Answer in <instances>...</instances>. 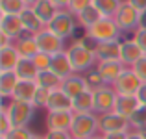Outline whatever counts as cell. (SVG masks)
Returning a JSON list of instances; mask_svg holds the SVG:
<instances>
[{
	"instance_id": "obj_34",
	"label": "cell",
	"mask_w": 146,
	"mask_h": 139,
	"mask_svg": "<svg viewBox=\"0 0 146 139\" xmlns=\"http://www.w3.org/2000/svg\"><path fill=\"white\" fill-rule=\"evenodd\" d=\"M50 89H44V87H37V93H35V98H33V106L37 110H46L48 106V100H50Z\"/></svg>"
},
{
	"instance_id": "obj_45",
	"label": "cell",
	"mask_w": 146,
	"mask_h": 139,
	"mask_svg": "<svg viewBox=\"0 0 146 139\" xmlns=\"http://www.w3.org/2000/svg\"><path fill=\"white\" fill-rule=\"evenodd\" d=\"M137 98H139V102L141 104H146V82L141 86V89H139V93H137Z\"/></svg>"
},
{
	"instance_id": "obj_31",
	"label": "cell",
	"mask_w": 146,
	"mask_h": 139,
	"mask_svg": "<svg viewBox=\"0 0 146 139\" xmlns=\"http://www.w3.org/2000/svg\"><path fill=\"white\" fill-rule=\"evenodd\" d=\"M26 7L24 0H0V15H21Z\"/></svg>"
},
{
	"instance_id": "obj_5",
	"label": "cell",
	"mask_w": 146,
	"mask_h": 139,
	"mask_svg": "<svg viewBox=\"0 0 146 139\" xmlns=\"http://www.w3.org/2000/svg\"><path fill=\"white\" fill-rule=\"evenodd\" d=\"M115 22L120 28L122 33H135L137 30L143 26V13L137 11L133 6H129L124 0V4L120 6L117 17H115Z\"/></svg>"
},
{
	"instance_id": "obj_10",
	"label": "cell",
	"mask_w": 146,
	"mask_h": 139,
	"mask_svg": "<svg viewBox=\"0 0 146 139\" xmlns=\"http://www.w3.org/2000/svg\"><path fill=\"white\" fill-rule=\"evenodd\" d=\"M35 41L37 45H39V50L44 54H48V56H56V54L63 52L65 48V39H61V37H57L56 33H52L48 28H44L43 32H39L35 35Z\"/></svg>"
},
{
	"instance_id": "obj_1",
	"label": "cell",
	"mask_w": 146,
	"mask_h": 139,
	"mask_svg": "<svg viewBox=\"0 0 146 139\" xmlns=\"http://www.w3.org/2000/svg\"><path fill=\"white\" fill-rule=\"evenodd\" d=\"M94 46H96V43L91 41L89 37L85 35V37L76 39L74 43L67 48V54H68V57H70V63H72L74 72L83 74V72L93 71V69L98 65L96 54H94Z\"/></svg>"
},
{
	"instance_id": "obj_41",
	"label": "cell",
	"mask_w": 146,
	"mask_h": 139,
	"mask_svg": "<svg viewBox=\"0 0 146 139\" xmlns=\"http://www.w3.org/2000/svg\"><path fill=\"white\" fill-rule=\"evenodd\" d=\"M44 139H74V137L70 136V132H50V130H46Z\"/></svg>"
},
{
	"instance_id": "obj_8",
	"label": "cell",
	"mask_w": 146,
	"mask_h": 139,
	"mask_svg": "<svg viewBox=\"0 0 146 139\" xmlns=\"http://www.w3.org/2000/svg\"><path fill=\"white\" fill-rule=\"evenodd\" d=\"M118 93L115 91L113 86H104L98 91H94V113L96 115H106L115 111Z\"/></svg>"
},
{
	"instance_id": "obj_27",
	"label": "cell",
	"mask_w": 146,
	"mask_h": 139,
	"mask_svg": "<svg viewBox=\"0 0 146 139\" xmlns=\"http://www.w3.org/2000/svg\"><path fill=\"white\" fill-rule=\"evenodd\" d=\"M102 19H104L102 13H100L96 7H94V4H93V6H89L87 9H83L80 15H76V21H78V24L82 26L85 32H87L89 28H93V26L96 24L98 21H102Z\"/></svg>"
},
{
	"instance_id": "obj_21",
	"label": "cell",
	"mask_w": 146,
	"mask_h": 139,
	"mask_svg": "<svg viewBox=\"0 0 146 139\" xmlns=\"http://www.w3.org/2000/svg\"><path fill=\"white\" fill-rule=\"evenodd\" d=\"M37 82H30V80H21L15 87L11 98L13 100H22V102H32L35 98V93H37Z\"/></svg>"
},
{
	"instance_id": "obj_49",
	"label": "cell",
	"mask_w": 146,
	"mask_h": 139,
	"mask_svg": "<svg viewBox=\"0 0 146 139\" xmlns=\"http://www.w3.org/2000/svg\"><path fill=\"white\" fill-rule=\"evenodd\" d=\"M32 139H44V136H37V134H33Z\"/></svg>"
},
{
	"instance_id": "obj_30",
	"label": "cell",
	"mask_w": 146,
	"mask_h": 139,
	"mask_svg": "<svg viewBox=\"0 0 146 139\" xmlns=\"http://www.w3.org/2000/svg\"><path fill=\"white\" fill-rule=\"evenodd\" d=\"M37 86L39 87H44V89H50V91H56V89H59L61 87V82L63 80L59 78L57 74H54L52 71H43V72H39L37 74Z\"/></svg>"
},
{
	"instance_id": "obj_42",
	"label": "cell",
	"mask_w": 146,
	"mask_h": 139,
	"mask_svg": "<svg viewBox=\"0 0 146 139\" xmlns=\"http://www.w3.org/2000/svg\"><path fill=\"white\" fill-rule=\"evenodd\" d=\"M126 2H128L129 6H133L137 11H141V13L146 11V0H126Z\"/></svg>"
},
{
	"instance_id": "obj_47",
	"label": "cell",
	"mask_w": 146,
	"mask_h": 139,
	"mask_svg": "<svg viewBox=\"0 0 146 139\" xmlns=\"http://www.w3.org/2000/svg\"><path fill=\"white\" fill-rule=\"evenodd\" d=\"M52 2L56 4L59 9H67V7H68V2H70V0H52Z\"/></svg>"
},
{
	"instance_id": "obj_38",
	"label": "cell",
	"mask_w": 146,
	"mask_h": 139,
	"mask_svg": "<svg viewBox=\"0 0 146 139\" xmlns=\"http://www.w3.org/2000/svg\"><path fill=\"white\" fill-rule=\"evenodd\" d=\"M11 130H13V124H11L6 110H2V111H0V136H7Z\"/></svg>"
},
{
	"instance_id": "obj_40",
	"label": "cell",
	"mask_w": 146,
	"mask_h": 139,
	"mask_svg": "<svg viewBox=\"0 0 146 139\" xmlns=\"http://www.w3.org/2000/svg\"><path fill=\"white\" fill-rule=\"evenodd\" d=\"M131 69L137 72V76H139V78L143 80V82H146V54H144L143 57H141L139 61H137L135 65H133Z\"/></svg>"
},
{
	"instance_id": "obj_22",
	"label": "cell",
	"mask_w": 146,
	"mask_h": 139,
	"mask_svg": "<svg viewBox=\"0 0 146 139\" xmlns=\"http://www.w3.org/2000/svg\"><path fill=\"white\" fill-rule=\"evenodd\" d=\"M139 106H141V102H139V98H137V95H133V96L131 95H118L117 104H115V111L129 119L139 110Z\"/></svg>"
},
{
	"instance_id": "obj_39",
	"label": "cell",
	"mask_w": 146,
	"mask_h": 139,
	"mask_svg": "<svg viewBox=\"0 0 146 139\" xmlns=\"http://www.w3.org/2000/svg\"><path fill=\"white\" fill-rule=\"evenodd\" d=\"M133 39H135V43L141 46V50L146 54V26H141V28L133 33Z\"/></svg>"
},
{
	"instance_id": "obj_35",
	"label": "cell",
	"mask_w": 146,
	"mask_h": 139,
	"mask_svg": "<svg viewBox=\"0 0 146 139\" xmlns=\"http://www.w3.org/2000/svg\"><path fill=\"white\" fill-rule=\"evenodd\" d=\"M33 63H35L37 71L43 72V71H50V65H52V56H48V54L44 52H39L35 57H33Z\"/></svg>"
},
{
	"instance_id": "obj_20",
	"label": "cell",
	"mask_w": 146,
	"mask_h": 139,
	"mask_svg": "<svg viewBox=\"0 0 146 139\" xmlns=\"http://www.w3.org/2000/svg\"><path fill=\"white\" fill-rule=\"evenodd\" d=\"M21 21H22V26H24V32L32 33V35H37L39 32H43V30L46 28V24L37 17V13L33 11V7H26V9L22 11Z\"/></svg>"
},
{
	"instance_id": "obj_11",
	"label": "cell",
	"mask_w": 146,
	"mask_h": 139,
	"mask_svg": "<svg viewBox=\"0 0 146 139\" xmlns=\"http://www.w3.org/2000/svg\"><path fill=\"white\" fill-rule=\"evenodd\" d=\"M74 111H46L44 124L50 132H70Z\"/></svg>"
},
{
	"instance_id": "obj_33",
	"label": "cell",
	"mask_w": 146,
	"mask_h": 139,
	"mask_svg": "<svg viewBox=\"0 0 146 139\" xmlns=\"http://www.w3.org/2000/svg\"><path fill=\"white\" fill-rule=\"evenodd\" d=\"M85 80H87V86H89L91 91H98L100 87L106 86V82H104V78L100 76V72L96 71V67H94L93 71L85 72Z\"/></svg>"
},
{
	"instance_id": "obj_48",
	"label": "cell",
	"mask_w": 146,
	"mask_h": 139,
	"mask_svg": "<svg viewBox=\"0 0 146 139\" xmlns=\"http://www.w3.org/2000/svg\"><path fill=\"white\" fill-rule=\"evenodd\" d=\"M24 2L28 4V7H33V6H35L37 2H41V0H24Z\"/></svg>"
},
{
	"instance_id": "obj_25",
	"label": "cell",
	"mask_w": 146,
	"mask_h": 139,
	"mask_svg": "<svg viewBox=\"0 0 146 139\" xmlns=\"http://www.w3.org/2000/svg\"><path fill=\"white\" fill-rule=\"evenodd\" d=\"M19 82H21V78L15 71H0V95L4 98H11Z\"/></svg>"
},
{
	"instance_id": "obj_16",
	"label": "cell",
	"mask_w": 146,
	"mask_h": 139,
	"mask_svg": "<svg viewBox=\"0 0 146 139\" xmlns=\"http://www.w3.org/2000/svg\"><path fill=\"white\" fill-rule=\"evenodd\" d=\"M61 89L67 93L70 98H76L78 95H82L83 91L89 89L87 80H85V74H78V72L70 74L68 78H65L63 82H61Z\"/></svg>"
},
{
	"instance_id": "obj_3",
	"label": "cell",
	"mask_w": 146,
	"mask_h": 139,
	"mask_svg": "<svg viewBox=\"0 0 146 139\" xmlns=\"http://www.w3.org/2000/svg\"><path fill=\"white\" fill-rule=\"evenodd\" d=\"M100 132V117L96 113H74L70 136L74 139H91Z\"/></svg>"
},
{
	"instance_id": "obj_51",
	"label": "cell",
	"mask_w": 146,
	"mask_h": 139,
	"mask_svg": "<svg viewBox=\"0 0 146 139\" xmlns=\"http://www.w3.org/2000/svg\"><path fill=\"white\" fill-rule=\"evenodd\" d=\"M91 139H104V136H94V137H91Z\"/></svg>"
},
{
	"instance_id": "obj_50",
	"label": "cell",
	"mask_w": 146,
	"mask_h": 139,
	"mask_svg": "<svg viewBox=\"0 0 146 139\" xmlns=\"http://www.w3.org/2000/svg\"><path fill=\"white\" fill-rule=\"evenodd\" d=\"M143 26H146V11L143 13Z\"/></svg>"
},
{
	"instance_id": "obj_19",
	"label": "cell",
	"mask_w": 146,
	"mask_h": 139,
	"mask_svg": "<svg viewBox=\"0 0 146 139\" xmlns=\"http://www.w3.org/2000/svg\"><path fill=\"white\" fill-rule=\"evenodd\" d=\"M46 111H72V98L59 87L50 93Z\"/></svg>"
},
{
	"instance_id": "obj_18",
	"label": "cell",
	"mask_w": 146,
	"mask_h": 139,
	"mask_svg": "<svg viewBox=\"0 0 146 139\" xmlns=\"http://www.w3.org/2000/svg\"><path fill=\"white\" fill-rule=\"evenodd\" d=\"M50 71H52L54 74H57L61 80H65V78H68L70 74H74V69H72V63H70V57H68L67 50H63V52L52 56Z\"/></svg>"
},
{
	"instance_id": "obj_46",
	"label": "cell",
	"mask_w": 146,
	"mask_h": 139,
	"mask_svg": "<svg viewBox=\"0 0 146 139\" xmlns=\"http://www.w3.org/2000/svg\"><path fill=\"white\" fill-rule=\"evenodd\" d=\"M9 45H13V41H11L9 37L6 35V33L0 32V48H4V46H9Z\"/></svg>"
},
{
	"instance_id": "obj_15",
	"label": "cell",
	"mask_w": 146,
	"mask_h": 139,
	"mask_svg": "<svg viewBox=\"0 0 146 139\" xmlns=\"http://www.w3.org/2000/svg\"><path fill=\"white\" fill-rule=\"evenodd\" d=\"M120 48H122V39L106 41V43H96L94 54H96L98 61H113L120 59Z\"/></svg>"
},
{
	"instance_id": "obj_43",
	"label": "cell",
	"mask_w": 146,
	"mask_h": 139,
	"mask_svg": "<svg viewBox=\"0 0 146 139\" xmlns=\"http://www.w3.org/2000/svg\"><path fill=\"white\" fill-rule=\"evenodd\" d=\"M129 132H117V134H107L104 136V139H128Z\"/></svg>"
},
{
	"instance_id": "obj_24",
	"label": "cell",
	"mask_w": 146,
	"mask_h": 139,
	"mask_svg": "<svg viewBox=\"0 0 146 139\" xmlns=\"http://www.w3.org/2000/svg\"><path fill=\"white\" fill-rule=\"evenodd\" d=\"M72 111L74 113H93L94 111V91L87 89L76 98H72Z\"/></svg>"
},
{
	"instance_id": "obj_44",
	"label": "cell",
	"mask_w": 146,
	"mask_h": 139,
	"mask_svg": "<svg viewBox=\"0 0 146 139\" xmlns=\"http://www.w3.org/2000/svg\"><path fill=\"white\" fill-rule=\"evenodd\" d=\"M128 139H146V130H129V137Z\"/></svg>"
},
{
	"instance_id": "obj_7",
	"label": "cell",
	"mask_w": 146,
	"mask_h": 139,
	"mask_svg": "<svg viewBox=\"0 0 146 139\" xmlns=\"http://www.w3.org/2000/svg\"><path fill=\"white\" fill-rule=\"evenodd\" d=\"M100 117V134L107 136V134H117V132H129L131 124H129V119L124 115L117 113V111H111L106 115H98Z\"/></svg>"
},
{
	"instance_id": "obj_37",
	"label": "cell",
	"mask_w": 146,
	"mask_h": 139,
	"mask_svg": "<svg viewBox=\"0 0 146 139\" xmlns=\"http://www.w3.org/2000/svg\"><path fill=\"white\" fill-rule=\"evenodd\" d=\"M33 132H30V128H13L7 136H2L4 139H32Z\"/></svg>"
},
{
	"instance_id": "obj_2",
	"label": "cell",
	"mask_w": 146,
	"mask_h": 139,
	"mask_svg": "<svg viewBox=\"0 0 146 139\" xmlns=\"http://www.w3.org/2000/svg\"><path fill=\"white\" fill-rule=\"evenodd\" d=\"M2 110H6L13 128H26V126H30V122L33 121L37 108L33 106L32 102H22V100L9 98V104L4 106Z\"/></svg>"
},
{
	"instance_id": "obj_52",
	"label": "cell",
	"mask_w": 146,
	"mask_h": 139,
	"mask_svg": "<svg viewBox=\"0 0 146 139\" xmlns=\"http://www.w3.org/2000/svg\"><path fill=\"white\" fill-rule=\"evenodd\" d=\"M0 139H4V137H2V136H0Z\"/></svg>"
},
{
	"instance_id": "obj_26",
	"label": "cell",
	"mask_w": 146,
	"mask_h": 139,
	"mask_svg": "<svg viewBox=\"0 0 146 139\" xmlns=\"http://www.w3.org/2000/svg\"><path fill=\"white\" fill-rule=\"evenodd\" d=\"M33 11L37 13V17L41 19V21L44 22V24H50V21H52L54 17L57 15V11H59V7L56 6V4L52 2V0H41V2H37L35 6H33Z\"/></svg>"
},
{
	"instance_id": "obj_14",
	"label": "cell",
	"mask_w": 146,
	"mask_h": 139,
	"mask_svg": "<svg viewBox=\"0 0 146 139\" xmlns=\"http://www.w3.org/2000/svg\"><path fill=\"white\" fill-rule=\"evenodd\" d=\"M144 56V52L141 50V46L135 43L133 37L129 39H122V48H120V61L126 67H133L141 57Z\"/></svg>"
},
{
	"instance_id": "obj_13",
	"label": "cell",
	"mask_w": 146,
	"mask_h": 139,
	"mask_svg": "<svg viewBox=\"0 0 146 139\" xmlns=\"http://www.w3.org/2000/svg\"><path fill=\"white\" fill-rule=\"evenodd\" d=\"M0 32L6 33L15 43L24 33V26H22L21 15H0Z\"/></svg>"
},
{
	"instance_id": "obj_9",
	"label": "cell",
	"mask_w": 146,
	"mask_h": 139,
	"mask_svg": "<svg viewBox=\"0 0 146 139\" xmlns=\"http://www.w3.org/2000/svg\"><path fill=\"white\" fill-rule=\"evenodd\" d=\"M143 80L137 76V72L133 71L131 67H126L124 72H122L120 76H118V80L113 84L115 91L118 93V95H137L141 89V86H143Z\"/></svg>"
},
{
	"instance_id": "obj_6",
	"label": "cell",
	"mask_w": 146,
	"mask_h": 139,
	"mask_svg": "<svg viewBox=\"0 0 146 139\" xmlns=\"http://www.w3.org/2000/svg\"><path fill=\"white\" fill-rule=\"evenodd\" d=\"M46 28L61 39H68L74 35L76 28H78V21H76V15H72L68 9H59Z\"/></svg>"
},
{
	"instance_id": "obj_29",
	"label": "cell",
	"mask_w": 146,
	"mask_h": 139,
	"mask_svg": "<svg viewBox=\"0 0 146 139\" xmlns=\"http://www.w3.org/2000/svg\"><path fill=\"white\" fill-rule=\"evenodd\" d=\"M94 7L102 13V17L115 19L120 9V6L124 4V0H94Z\"/></svg>"
},
{
	"instance_id": "obj_23",
	"label": "cell",
	"mask_w": 146,
	"mask_h": 139,
	"mask_svg": "<svg viewBox=\"0 0 146 139\" xmlns=\"http://www.w3.org/2000/svg\"><path fill=\"white\" fill-rule=\"evenodd\" d=\"M21 61V54L15 48V43L0 48V71H15Z\"/></svg>"
},
{
	"instance_id": "obj_32",
	"label": "cell",
	"mask_w": 146,
	"mask_h": 139,
	"mask_svg": "<svg viewBox=\"0 0 146 139\" xmlns=\"http://www.w3.org/2000/svg\"><path fill=\"white\" fill-rule=\"evenodd\" d=\"M129 124L131 130H146V104H141L139 110L129 117Z\"/></svg>"
},
{
	"instance_id": "obj_28",
	"label": "cell",
	"mask_w": 146,
	"mask_h": 139,
	"mask_svg": "<svg viewBox=\"0 0 146 139\" xmlns=\"http://www.w3.org/2000/svg\"><path fill=\"white\" fill-rule=\"evenodd\" d=\"M15 72H17V76L21 80H30V82H35L37 74H39L33 59H28V57H21L19 65L15 67Z\"/></svg>"
},
{
	"instance_id": "obj_4",
	"label": "cell",
	"mask_w": 146,
	"mask_h": 139,
	"mask_svg": "<svg viewBox=\"0 0 146 139\" xmlns=\"http://www.w3.org/2000/svg\"><path fill=\"white\" fill-rule=\"evenodd\" d=\"M85 35L89 37L91 41H94V43H106V41H117V39H120L122 32H120V28L117 26L115 19L104 17L102 21H98L96 24L93 26V28L87 30Z\"/></svg>"
},
{
	"instance_id": "obj_12",
	"label": "cell",
	"mask_w": 146,
	"mask_h": 139,
	"mask_svg": "<svg viewBox=\"0 0 146 139\" xmlns=\"http://www.w3.org/2000/svg\"><path fill=\"white\" fill-rule=\"evenodd\" d=\"M126 65L122 63L120 59H113V61H98L96 71L100 72V76L104 78L106 86H113L118 80V76L124 72Z\"/></svg>"
},
{
	"instance_id": "obj_36",
	"label": "cell",
	"mask_w": 146,
	"mask_h": 139,
	"mask_svg": "<svg viewBox=\"0 0 146 139\" xmlns=\"http://www.w3.org/2000/svg\"><path fill=\"white\" fill-rule=\"evenodd\" d=\"M93 2H94V0H70L67 9L70 11L72 15H80L83 9H87L89 6H93Z\"/></svg>"
},
{
	"instance_id": "obj_17",
	"label": "cell",
	"mask_w": 146,
	"mask_h": 139,
	"mask_svg": "<svg viewBox=\"0 0 146 139\" xmlns=\"http://www.w3.org/2000/svg\"><path fill=\"white\" fill-rule=\"evenodd\" d=\"M15 48L19 50L21 57H28V59H33V57L41 52L39 45H37V41H35V35H32V33H28V32H24L15 41Z\"/></svg>"
}]
</instances>
